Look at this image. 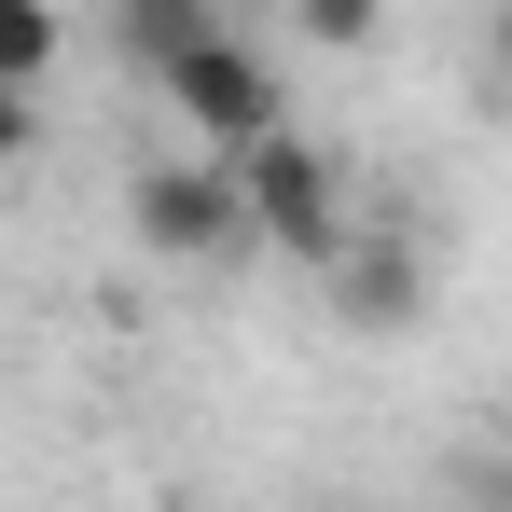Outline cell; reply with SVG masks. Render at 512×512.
Returning a JSON list of instances; mask_svg holds the SVG:
<instances>
[{
  "mask_svg": "<svg viewBox=\"0 0 512 512\" xmlns=\"http://www.w3.org/2000/svg\"><path fill=\"white\" fill-rule=\"evenodd\" d=\"M222 167H236V222H250L277 263H333L346 250V167L305 125H263L250 153H222Z\"/></svg>",
  "mask_w": 512,
  "mask_h": 512,
  "instance_id": "cell-1",
  "label": "cell"
},
{
  "mask_svg": "<svg viewBox=\"0 0 512 512\" xmlns=\"http://www.w3.org/2000/svg\"><path fill=\"white\" fill-rule=\"evenodd\" d=\"M153 97H167V111L208 139V153H250L263 125H291V84H277V56H263V42H236V28L180 42L167 70H153Z\"/></svg>",
  "mask_w": 512,
  "mask_h": 512,
  "instance_id": "cell-2",
  "label": "cell"
},
{
  "mask_svg": "<svg viewBox=\"0 0 512 512\" xmlns=\"http://www.w3.org/2000/svg\"><path fill=\"white\" fill-rule=\"evenodd\" d=\"M125 236H139L153 263H222V250H250V222H236V167H222V153L139 167V180H125Z\"/></svg>",
  "mask_w": 512,
  "mask_h": 512,
  "instance_id": "cell-3",
  "label": "cell"
},
{
  "mask_svg": "<svg viewBox=\"0 0 512 512\" xmlns=\"http://www.w3.org/2000/svg\"><path fill=\"white\" fill-rule=\"evenodd\" d=\"M319 277H333L346 333H416V319H429V250H416V236H346Z\"/></svg>",
  "mask_w": 512,
  "mask_h": 512,
  "instance_id": "cell-4",
  "label": "cell"
},
{
  "mask_svg": "<svg viewBox=\"0 0 512 512\" xmlns=\"http://www.w3.org/2000/svg\"><path fill=\"white\" fill-rule=\"evenodd\" d=\"M222 28V0H111V42L139 56V70H167L180 42H208Z\"/></svg>",
  "mask_w": 512,
  "mask_h": 512,
  "instance_id": "cell-5",
  "label": "cell"
},
{
  "mask_svg": "<svg viewBox=\"0 0 512 512\" xmlns=\"http://www.w3.org/2000/svg\"><path fill=\"white\" fill-rule=\"evenodd\" d=\"M56 56H70V14L56 0H0V84H42Z\"/></svg>",
  "mask_w": 512,
  "mask_h": 512,
  "instance_id": "cell-6",
  "label": "cell"
},
{
  "mask_svg": "<svg viewBox=\"0 0 512 512\" xmlns=\"http://www.w3.org/2000/svg\"><path fill=\"white\" fill-rule=\"evenodd\" d=\"M388 28V0H291V42H319V56H360Z\"/></svg>",
  "mask_w": 512,
  "mask_h": 512,
  "instance_id": "cell-7",
  "label": "cell"
},
{
  "mask_svg": "<svg viewBox=\"0 0 512 512\" xmlns=\"http://www.w3.org/2000/svg\"><path fill=\"white\" fill-rule=\"evenodd\" d=\"M42 153V111H28V84H0V180Z\"/></svg>",
  "mask_w": 512,
  "mask_h": 512,
  "instance_id": "cell-8",
  "label": "cell"
},
{
  "mask_svg": "<svg viewBox=\"0 0 512 512\" xmlns=\"http://www.w3.org/2000/svg\"><path fill=\"white\" fill-rule=\"evenodd\" d=\"M457 512H499V457H485V443L457 457Z\"/></svg>",
  "mask_w": 512,
  "mask_h": 512,
  "instance_id": "cell-9",
  "label": "cell"
}]
</instances>
